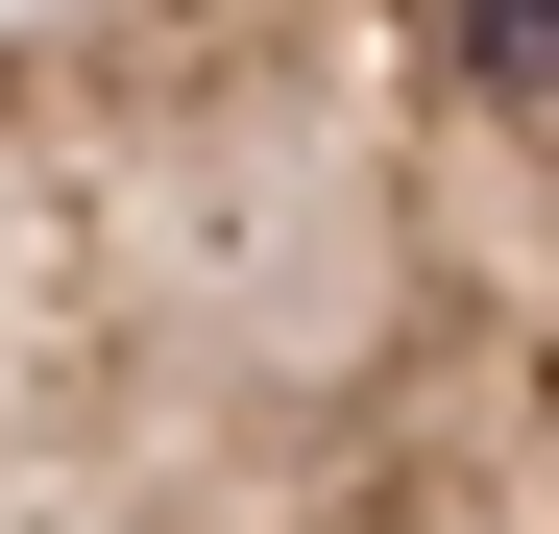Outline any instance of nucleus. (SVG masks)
<instances>
[{
    "label": "nucleus",
    "instance_id": "1",
    "mask_svg": "<svg viewBox=\"0 0 559 534\" xmlns=\"http://www.w3.org/2000/svg\"><path fill=\"white\" fill-rule=\"evenodd\" d=\"M0 534H559V0H0Z\"/></svg>",
    "mask_w": 559,
    "mask_h": 534
}]
</instances>
